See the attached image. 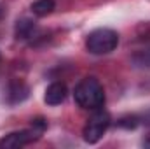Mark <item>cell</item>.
Segmentation results:
<instances>
[{"label": "cell", "mask_w": 150, "mask_h": 149, "mask_svg": "<svg viewBox=\"0 0 150 149\" xmlns=\"http://www.w3.org/2000/svg\"><path fill=\"white\" fill-rule=\"evenodd\" d=\"M110 114L103 109H96L94 114L87 119L86 126H84V132H82V137L87 144H96L103 135L105 132L108 130L110 126Z\"/></svg>", "instance_id": "277c9868"}, {"label": "cell", "mask_w": 150, "mask_h": 149, "mask_svg": "<svg viewBox=\"0 0 150 149\" xmlns=\"http://www.w3.org/2000/svg\"><path fill=\"white\" fill-rule=\"evenodd\" d=\"M54 5H56L54 0H37L32 4V12L38 18H44L54 11Z\"/></svg>", "instance_id": "52a82bcc"}, {"label": "cell", "mask_w": 150, "mask_h": 149, "mask_svg": "<svg viewBox=\"0 0 150 149\" xmlns=\"http://www.w3.org/2000/svg\"><path fill=\"white\" fill-rule=\"evenodd\" d=\"M67 95H68V90H67L65 82H52V84L47 86L44 100H45L47 105H59V104L65 102Z\"/></svg>", "instance_id": "5b68a950"}, {"label": "cell", "mask_w": 150, "mask_h": 149, "mask_svg": "<svg viewBox=\"0 0 150 149\" xmlns=\"http://www.w3.org/2000/svg\"><path fill=\"white\" fill-rule=\"evenodd\" d=\"M74 98L80 109L96 111L105 104V90L96 77H84L74 90Z\"/></svg>", "instance_id": "6da1fadb"}, {"label": "cell", "mask_w": 150, "mask_h": 149, "mask_svg": "<svg viewBox=\"0 0 150 149\" xmlns=\"http://www.w3.org/2000/svg\"><path fill=\"white\" fill-rule=\"evenodd\" d=\"M131 62L140 69H150V46H145L143 49L136 51L131 58Z\"/></svg>", "instance_id": "ba28073f"}, {"label": "cell", "mask_w": 150, "mask_h": 149, "mask_svg": "<svg viewBox=\"0 0 150 149\" xmlns=\"http://www.w3.org/2000/svg\"><path fill=\"white\" fill-rule=\"evenodd\" d=\"M119 46V35L110 28H96L86 39V47L91 54H108Z\"/></svg>", "instance_id": "3957f363"}, {"label": "cell", "mask_w": 150, "mask_h": 149, "mask_svg": "<svg viewBox=\"0 0 150 149\" xmlns=\"http://www.w3.org/2000/svg\"><path fill=\"white\" fill-rule=\"evenodd\" d=\"M35 30H37V27H35V23L32 19H21L16 25V37L21 39V40L30 39V37H33Z\"/></svg>", "instance_id": "8992f818"}, {"label": "cell", "mask_w": 150, "mask_h": 149, "mask_svg": "<svg viewBox=\"0 0 150 149\" xmlns=\"http://www.w3.org/2000/svg\"><path fill=\"white\" fill-rule=\"evenodd\" d=\"M45 121L44 119H33L32 128L28 130H19V132H12L9 135H5L4 139H0V148L2 149H18V148H25L32 142H35L40 139V135L45 130Z\"/></svg>", "instance_id": "7a4b0ae2"}]
</instances>
